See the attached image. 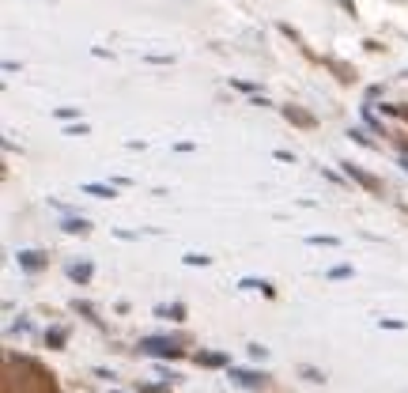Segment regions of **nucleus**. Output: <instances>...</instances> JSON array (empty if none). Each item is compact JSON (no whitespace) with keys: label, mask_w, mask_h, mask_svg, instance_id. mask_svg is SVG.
Wrapping results in <instances>:
<instances>
[{"label":"nucleus","mask_w":408,"mask_h":393,"mask_svg":"<svg viewBox=\"0 0 408 393\" xmlns=\"http://www.w3.org/2000/svg\"><path fill=\"white\" fill-rule=\"evenodd\" d=\"M140 352L152 355V359H182V341H170V336H144Z\"/></svg>","instance_id":"nucleus-1"},{"label":"nucleus","mask_w":408,"mask_h":393,"mask_svg":"<svg viewBox=\"0 0 408 393\" xmlns=\"http://www.w3.org/2000/svg\"><path fill=\"white\" fill-rule=\"evenodd\" d=\"M340 166H344V174L351 178V182H359V185H363L367 193H382V182H378L374 174H367L363 166H356V163H340Z\"/></svg>","instance_id":"nucleus-2"},{"label":"nucleus","mask_w":408,"mask_h":393,"mask_svg":"<svg viewBox=\"0 0 408 393\" xmlns=\"http://www.w3.org/2000/svg\"><path fill=\"white\" fill-rule=\"evenodd\" d=\"M265 378H268V374H261V371L231 367V382H235V386H242V390H257V386H265Z\"/></svg>","instance_id":"nucleus-3"},{"label":"nucleus","mask_w":408,"mask_h":393,"mask_svg":"<svg viewBox=\"0 0 408 393\" xmlns=\"http://www.w3.org/2000/svg\"><path fill=\"white\" fill-rule=\"evenodd\" d=\"M15 261H20L23 273H42V269L50 265V261H45V254H38V250H20V254H15Z\"/></svg>","instance_id":"nucleus-4"},{"label":"nucleus","mask_w":408,"mask_h":393,"mask_svg":"<svg viewBox=\"0 0 408 393\" xmlns=\"http://www.w3.org/2000/svg\"><path fill=\"white\" fill-rule=\"evenodd\" d=\"M284 117L291 121V125H299V129H314V125H318L314 114H306V110H299V106H284Z\"/></svg>","instance_id":"nucleus-5"},{"label":"nucleus","mask_w":408,"mask_h":393,"mask_svg":"<svg viewBox=\"0 0 408 393\" xmlns=\"http://www.w3.org/2000/svg\"><path fill=\"white\" fill-rule=\"evenodd\" d=\"M193 363H197V367H212V371H216V367H227V355L224 352H197V355H193Z\"/></svg>","instance_id":"nucleus-6"},{"label":"nucleus","mask_w":408,"mask_h":393,"mask_svg":"<svg viewBox=\"0 0 408 393\" xmlns=\"http://www.w3.org/2000/svg\"><path fill=\"white\" fill-rule=\"evenodd\" d=\"M80 190L87 193V196H99V201H114V196H117L114 185H102V182H83Z\"/></svg>","instance_id":"nucleus-7"},{"label":"nucleus","mask_w":408,"mask_h":393,"mask_svg":"<svg viewBox=\"0 0 408 393\" xmlns=\"http://www.w3.org/2000/svg\"><path fill=\"white\" fill-rule=\"evenodd\" d=\"M91 273H95L91 261H72L68 265V280H76V284H91Z\"/></svg>","instance_id":"nucleus-8"},{"label":"nucleus","mask_w":408,"mask_h":393,"mask_svg":"<svg viewBox=\"0 0 408 393\" xmlns=\"http://www.w3.org/2000/svg\"><path fill=\"white\" fill-rule=\"evenodd\" d=\"M238 287H242V292H261L265 299H276V287L268 284V280H254V276H246Z\"/></svg>","instance_id":"nucleus-9"},{"label":"nucleus","mask_w":408,"mask_h":393,"mask_svg":"<svg viewBox=\"0 0 408 393\" xmlns=\"http://www.w3.org/2000/svg\"><path fill=\"white\" fill-rule=\"evenodd\" d=\"M64 344H68V329H64V325L45 329V348H64Z\"/></svg>","instance_id":"nucleus-10"},{"label":"nucleus","mask_w":408,"mask_h":393,"mask_svg":"<svg viewBox=\"0 0 408 393\" xmlns=\"http://www.w3.org/2000/svg\"><path fill=\"white\" fill-rule=\"evenodd\" d=\"M61 231H68V235H87L91 223L83 220V216H80V220H64V223H61Z\"/></svg>","instance_id":"nucleus-11"},{"label":"nucleus","mask_w":408,"mask_h":393,"mask_svg":"<svg viewBox=\"0 0 408 393\" xmlns=\"http://www.w3.org/2000/svg\"><path fill=\"white\" fill-rule=\"evenodd\" d=\"M159 317H170V322H185V306L174 303V306H159Z\"/></svg>","instance_id":"nucleus-12"},{"label":"nucleus","mask_w":408,"mask_h":393,"mask_svg":"<svg viewBox=\"0 0 408 393\" xmlns=\"http://www.w3.org/2000/svg\"><path fill=\"white\" fill-rule=\"evenodd\" d=\"M72 310L83 314V317H91V322H99V314H95V306H91V303H80V299H76V303H72Z\"/></svg>","instance_id":"nucleus-13"},{"label":"nucleus","mask_w":408,"mask_h":393,"mask_svg":"<svg viewBox=\"0 0 408 393\" xmlns=\"http://www.w3.org/2000/svg\"><path fill=\"white\" fill-rule=\"evenodd\" d=\"M310 242H314V246H337L340 238H333V235H310Z\"/></svg>","instance_id":"nucleus-14"},{"label":"nucleus","mask_w":408,"mask_h":393,"mask_svg":"<svg viewBox=\"0 0 408 393\" xmlns=\"http://www.w3.org/2000/svg\"><path fill=\"white\" fill-rule=\"evenodd\" d=\"M208 261H212V257H204V254H185V265H201V269H204Z\"/></svg>","instance_id":"nucleus-15"},{"label":"nucleus","mask_w":408,"mask_h":393,"mask_svg":"<svg viewBox=\"0 0 408 393\" xmlns=\"http://www.w3.org/2000/svg\"><path fill=\"white\" fill-rule=\"evenodd\" d=\"M170 390V382H159V386H140V393H166Z\"/></svg>","instance_id":"nucleus-16"},{"label":"nucleus","mask_w":408,"mask_h":393,"mask_svg":"<svg viewBox=\"0 0 408 393\" xmlns=\"http://www.w3.org/2000/svg\"><path fill=\"white\" fill-rule=\"evenodd\" d=\"M76 114H80L76 106H61V110H57V117H61V121H68V117H76Z\"/></svg>","instance_id":"nucleus-17"},{"label":"nucleus","mask_w":408,"mask_h":393,"mask_svg":"<svg viewBox=\"0 0 408 393\" xmlns=\"http://www.w3.org/2000/svg\"><path fill=\"white\" fill-rule=\"evenodd\" d=\"M351 140H356V144H363V148H370V140H367V133H359V129H351V133H348Z\"/></svg>","instance_id":"nucleus-18"},{"label":"nucleus","mask_w":408,"mask_h":393,"mask_svg":"<svg viewBox=\"0 0 408 393\" xmlns=\"http://www.w3.org/2000/svg\"><path fill=\"white\" fill-rule=\"evenodd\" d=\"M344 276H351L348 265H340V269H333V273H329V280H344Z\"/></svg>","instance_id":"nucleus-19"},{"label":"nucleus","mask_w":408,"mask_h":393,"mask_svg":"<svg viewBox=\"0 0 408 393\" xmlns=\"http://www.w3.org/2000/svg\"><path fill=\"white\" fill-rule=\"evenodd\" d=\"M382 325H386V329H405L401 317H382Z\"/></svg>","instance_id":"nucleus-20"},{"label":"nucleus","mask_w":408,"mask_h":393,"mask_svg":"<svg viewBox=\"0 0 408 393\" xmlns=\"http://www.w3.org/2000/svg\"><path fill=\"white\" fill-rule=\"evenodd\" d=\"M238 91H257V83H249V80H231Z\"/></svg>","instance_id":"nucleus-21"},{"label":"nucleus","mask_w":408,"mask_h":393,"mask_svg":"<svg viewBox=\"0 0 408 393\" xmlns=\"http://www.w3.org/2000/svg\"><path fill=\"white\" fill-rule=\"evenodd\" d=\"M68 136H87V125H72V129H64Z\"/></svg>","instance_id":"nucleus-22"},{"label":"nucleus","mask_w":408,"mask_h":393,"mask_svg":"<svg viewBox=\"0 0 408 393\" xmlns=\"http://www.w3.org/2000/svg\"><path fill=\"white\" fill-rule=\"evenodd\" d=\"M401 166H405V171H408V155H401Z\"/></svg>","instance_id":"nucleus-23"}]
</instances>
